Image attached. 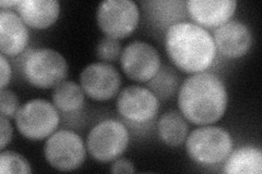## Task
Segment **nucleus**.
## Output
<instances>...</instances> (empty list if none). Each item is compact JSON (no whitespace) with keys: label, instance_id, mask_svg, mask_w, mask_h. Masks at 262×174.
Returning a JSON list of instances; mask_svg holds the SVG:
<instances>
[{"label":"nucleus","instance_id":"nucleus-11","mask_svg":"<svg viewBox=\"0 0 262 174\" xmlns=\"http://www.w3.org/2000/svg\"><path fill=\"white\" fill-rule=\"evenodd\" d=\"M80 85L89 98L96 102H106L118 94L121 77L113 64L103 61L94 62L82 70Z\"/></svg>","mask_w":262,"mask_h":174},{"label":"nucleus","instance_id":"nucleus-19","mask_svg":"<svg viewBox=\"0 0 262 174\" xmlns=\"http://www.w3.org/2000/svg\"><path fill=\"white\" fill-rule=\"evenodd\" d=\"M145 11L150 14L152 21L160 28L171 27L177 22H182L184 13V3L182 2H147Z\"/></svg>","mask_w":262,"mask_h":174},{"label":"nucleus","instance_id":"nucleus-3","mask_svg":"<svg viewBox=\"0 0 262 174\" xmlns=\"http://www.w3.org/2000/svg\"><path fill=\"white\" fill-rule=\"evenodd\" d=\"M233 146L229 132L211 124L194 129L186 138L188 156L201 165H215L225 161L232 153Z\"/></svg>","mask_w":262,"mask_h":174},{"label":"nucleus","instance_id":"nucleus-13","mask_svg":"<svg viewBox=\"0 0 262 174\" xmlns=\"http://www.w3.org/2000/svg\"><path fill=\"white\" fill-rule=\"evenodd\" d=\"M237 8L235 0H188L186 9L193 23L204 29H216L231 20Z\"/></svg>","mask_w":262,"mask_h":174},{"label":"nucleus","instance_id":"nucleus-27","mask_svg":"<svg viewBox=\"0 0 262 174\" xmlns=\"http://www.w3.org/2000/svg\"><path fill=\"white\" fill-rule=\"evenodd\" d=\"M21 0H2L0 7L3 10H11L12 8H16L19 6Z\"/></svg>","mask_w":262,"mask_h":174},{"label":"nucleus","instance_id":"nucleus-4","mask_svg":"<svg viewBox=\"0 0 262 174\" xmlns=\"http://www.w3.org/2000/svg\"><path fill=\"white\" fill-rule=\"evenodd\" d=\"M21 71L31 85L40 89L56 87L66 81L68 63L64 57L52 48H36L23 58Z\"/></svg>","mask_w":262,"mask_h":174},{"label":"nucleus","instance_id":"nucleus-16","mask_svg":"<svg viewBox=\"0 0 262 174\" xmlns=\"http://www.w3.org/2000/svg\"><path fill=\"white\" fill-rule=\"evenodd\" d=\"M158 134L161 142L170 147H178L189 134L187 119L178 110H168L158 121Z\"/></svg>","mask_w":262,"mask_h":174},{"label":"nucleus","instance_id":"nucleus-20","mask_svg":"<svg viewBox=\"0 0 262 174\" xmlns=\"http://www.w3.org/2000/svg\"><path fill=\"white\" fill-rule=\"evenodd\" d=\"M179 83L178 74L173 68L161 65L159 72L147 82V88L161 101H166L178 92Z\"/></svg>","mask_w":262,"mask_h":174},{"label":"nucleus","instance_id":"nucleus-25","mask_svg":"<svg viewBox=\"0 0 262 174\" xmlns=\"http://www.w3.org/2000/svg\"><path fill=\"white\" fill-rule=\"evenodd\" d=\"M112 173H135V164L127 158H117L115 159L111 165Z\"/></svg>","mask_w":262,"mask_h":174},{"label":"nucleus","instance_id":"nucleus-14","mask_svg":"<svg viewBox=\"0 0 262 174\" xmlns=\"http://www.w3.org/2000/svg\"><path fill=\"white\" fill-rule=\"evenodd\" d=\"M30 40L28 26L18 12L0 11V51L6 57H15L23 53Z\"/></svg>","mask_w":262,"mask_h":174},{"label":"nucleus","instance_id":"nucleus-5","mask_svg":"<svg viewBox=\"0 0 262 174\" xmlns=\"http://www.w3.org/2000/svg\"><path fill=\"white\" fill-rule=\"evenodd\" d=\"M129 130L124 122L105 119L91 129L86 137V149L98 162H113L124 154L129 145Z\"/></svg>","mask_w":262,"mask_h":174},{"label":"nucleus","instance_id":"nucleus-24","mask_svg":"<svg viewBox=\"0 0 262 174\" xmlns=\"http://www.w3.org/2000/svg\"><path fill=\"white\" fill-rule=\"evenodd\" d=\"M13 136V128L11 126L10 119H8L4 115L0 117V147L4 151V149L7 147V145H9L11 139Z\"/></svg>","mask_w":262,"mask_h":174},{"label":"nucleus","instance_id":"nucleus-21","mask_svg":"<svg viewBox=\"0 0 262 174\" xmlns=\"http://www.w3.org/2000/svg\"><path fill=\"white\" fill-rule=\"evenodd\" d=\"M0 173L24 174L32 173V168L27 158L12 151H4L0 154Z\"/></svg>","mask_w":262,"mask_h":174},{"label":"nucleus","instance_id":"nucleus-8","mask_svg":"<svg viewBox=\"0 0 262 174\" xmlns=\"http://www.w3.org/2000/svg\"><path fill=\"white\" fill-rule=\"evenodd\" d=\"M96 21L106 36L122 39L137 29L140 10L134 0H105L97 8Z\"/></svg>","mask_w":262,"mask_h":174},{"label":"nucleus","instance_id":"nucleus-18","mask_svg":"<svg viewBox=\"0 0 262 174\" xmlns=\"http://www.w3.org/2000/svg\"><path fill=\"white\" fill-rule=\"evenodd\" d=\"M85 93L78 83L63 81L54 87L52 101L56 109L61 113H75L84 107Z\"/></svg>","mask_w":262,"mask_h":174},{"label":"nucleus","instance_id":"nucleus-17","mask_svg":"<svg viewBox=\"0 0 262 174\" xmlns=\"http://www.w3.org/2000/svg\"><path fill=\"white\" fill-rule=\"evenodd\" d=\"M224 172L228 174H260L262 153L255 146H244L232 151L226 158Z\"/></svg>","mask_w":262,"mask_h":174},{"label":"nucleus","instance_id":"nucleus-9","mask_svg":"<svg viewBox=\"0 0 262 174\" xmlns=\"http://www.w3.org/2000/svg\"><path fill=\"white\" fill-rule=\"evenodd\" d=\"M117 110L120 117L128 123L144 126L157 118L160 99L147 87L127 86L118 94Z\"/></svg>","mask_w":262,"mask_h":174},{"label":"nucleus","instance_id":"nucleus-23","mask_svg":"<svg viewBox=\"0 0 262 174\" xmlns=\"http://www.w3.org/2000/svg\"><path fill=\"white\" fill-rule=\"evenodd\" d=\"M20 107L19 98L14 92L7 88L2 89V92H0V111H2V115L8 119H14Z\"/></svg>","mask_w":262,"mask_h":174},{"label":"nucleus","instance_id":"nucleus-6","mask_svg":"<svg viewBox=\"0 0 262 174\" xmlns=\"http://www.w3.org/2000/svg\"><path fill=\"white\" fill-rule=\"evenodd\" d=\"M14 122L22 136L31 140H42L56 132L60 115L53 103L36 98L20 107Z\"/></svg>","mask_w":262,"mask_h":174},{"label":"nucleus","instance_id":"nucleus-10","mask_svg":"<svg viewBox=\"0 0 262 174\" xmlns=\"http://www.w3.org/2000/svg\"><path fill=\"white\" fill-rule=\"evenodd\" d=\"M161 65L158 49L147 41L134 40L122 49L120 67L135 82L147 83L159 72Z\"/></svg>","mask_w":262,"mask_h":174},{"label":"nucleus","instance_id":"nucleus-2","mask_svg":"<svg viewBox=\"0 0 262 174\" xmlns=\"http://www.w3.org/2000/svg\"><path fill=\"white\" fill-rule=\"evenodd\" d=\"M166 53L176 67L194 74L210 68L216 56V47L210 32L193 22H177L167 29Z\"/></svg>","mask_w":262,"mask_h":174},{"label":"nucleus","instance_id":"nucleus-12","mask_svg":"<svg viewBox=\"0 0 262 174\" xmlns=\"http://www.w3.org/2000/svg\"><path fill=\"white\" fill-rule=\"evenodd\" d=\"M213 40L221 55L236 59L249 52L252 45V33L246 23L229 20L214 30Z\"/></svg>","mask_w":262,"mask_h":174},{"label":"nucleus","instance_id":"nucleus-26","mask_svg":"<svg viewBox=\"0 0 262 174\" xmlns=\"http://www.w3.org/2000/svg\"><path fill=\"white\" fill-rule=\"evenodd\" d=\"M0 69H2V71H0V82H2L0 87L4 89L7 87L8 84H9V82L11 80L12 69L9 61L7 59V57L3 54L0 56Z\"/></svg>","mask_w":262,"mask_h":174},{"label":"nucleus","instance_id":"nucleus-15","mask_svg":"<svg viewBox=\"0 0 262 174\" xmlns=\"http://www.w3.org/2000/svg\"><path fill=\"white\" fill-rule=\"evenodd\" d=\"M15 9L28 27L46 30L58 20L60 4L57 0H21Z\"/></svg>","mask_w":262,"mask_h":174},{"label":"nucleus","instance_id":"nucleus-1","mask_svg":"<svg viewBox=\"0 0 262 174\" xmlns=\"http://www.w3.org/2000/svg\"><path fill=\"white\" fill-rule=\"evenodd\" d=\"M179 111L195 126H209L223 117L228 95L224 82L212 72L188 77L178 89Z\"/></svg>","mask_w":262,"mask_h":174},{"label":"nucleus","instance_id":"nucleus-7","mask_svg":"<svg viewBox=\"0 0 262 174\" xmlns=\"http://www.w3.org/2000/svg\"><path fill=\"white\" fill-rule=\"evenodd\" d=\"M86 145L82 137L70 130H59L47 137L44 156L51 167L58 171L79 169L86 158Z\"/></svg>","mask_w":262,"mask_h":174},{"label":"nucleus","instance_id":"nucleus-22","mask_svg":"<svg viewBox=\"0 0 262 174\" xmlns=\"http://www.w3.org/2000/svg\"><path fill=\"white\" fill-rule=\"evenodd\" d=\"M122 53V46L119 39L104 36L98 41L96 47V56L103 62H113L120 59Z\"/></svg>","mask_w":262,"mask_h":174}]
</instances>
